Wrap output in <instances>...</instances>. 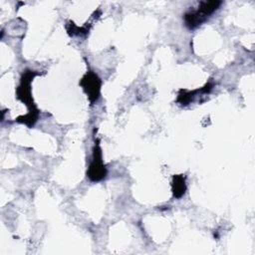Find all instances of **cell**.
Wrapping results in <instances>:
<instances>
[{"mask_svg": "<svg viewBox=\"0 0 255 255\" xmlns=\"http://www.w3.org/2000/svg\"><path fill=\"white\" fill-rule=\"evenodd\" d=\"M39 75H41V73L32 71V70H25V72L21 76L20 83L16 88L17 100L21 101L28 108V113L25 116L18 117L16 119V122L24 124L29 128H32L37 123L39 119V114H40V111L38 110L37 106L33 101L32 93H31L32 81L34 80L35 77Z\"/></svg>", "mask_w": 255, "mask_h": 255, "instance_id": "cell-1", "label": "cell"}, {"mask_svg": "<svg viewBox=\"0 0 255 255\" xmlns=\"http://www.w3.org/2000/svg\"><path fill=\"white\" fill-rule=\"evenodd\" d=\"M222 4V1H201L196 10H190L183 15L185 26L194 29L204 23Z\"/></svg>", "mask_w": 255, "mask_h": 255, "instance_id": "cell-2", "label": "cell"}, {"mask_svg": "<svg viewBox=\"0 0 255 255\" xmlns=\"http://www.w3.org/2000/svg\"><path fill=\"white\" fill-rule=\"evenodd\" d=\"M107 173H108V170L104 163L103 151L100 145V139L96 138L95 144L93 147L92 159L87 170V176L91 181L97 182L104 179L107 176Z\"/></svg>", "mask_w": 255, "mask_h": 255, "instance_id": "cell-3", "label": "cell"}, {"mask_svg": "<svg viewBox=\"0 0 255 255\" xmlns=\"http://www.w3.org/2000/svg\"><path fill=\"white\" fill-rule=\"evenodd\" d=\"M79 85L83 88L86 93L91 105H94L101 96L102 80L93 71L89 70L81 79Z\"/></svg>", "mask_w": 255, "mask_h": 255, "instance_id": "cell-4", "label": "cell"}, {"mask_svg": "<svg viewBox=\"0 0 255 255\" xmlns=\"http://www.w3.org/2000/svg\"><path fill=\"white\" fill-rule=\"evenodd\" d=\"M214 87V84L212 82H208L207 84H205L204 87L200 88V89H196V90H192V91H187L184 89H180L178 92V96H177V103L180 104L181 106H187L190 104V102H192L193 98L195 97L196 94L201 93V94H208Z\"/></svg>", "mask_w": 255, "mask_h": 255, "instance_id": "cell-5", "label": "cell"}, {"mask_svg": "<svg viewBox=\"0 0 255 255\" xmlns=\"http://www.w3.org/2000/svg\"><path fill=\"white\" fill-rule=\"evenodd\" d=\"M185 176L183 174H174L171 180V192L172 196L176 199L181 198L187 189Z\"/></svg>", "mask_w": 255, "mask_h": 255, "instance_id": "cell-6", "label": "cell"}, {"mask_svg": "<svg viewBox=\"0 0 255 255\" xmlns=\"http://www.w3.org/2000/svg\"><path fill=\"white\" fill-rule=\"evenodd\" d=\"M66 30L70 36H79V35H87L90 31V26L85 25L82 27L77 26L74 22L69 21L66 24Z\"/></svg>", "mask_w": 255, "mask_h": 255, "instance_id": "cell-7", "label": "cell"}]
</instances>
